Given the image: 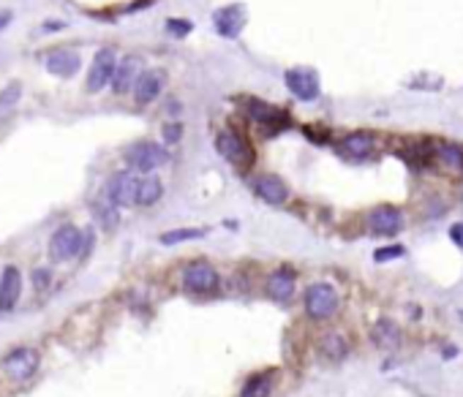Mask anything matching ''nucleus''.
Wrapping results in <instances>:
<instances>
[{"label":"nucleus","instance_id":"obj_1","mask_svg":"<svg viewBox=\"0 0 463 397\" xmlns=\"http://www.w3.org/2000/svg\"><path fill=\"white\" fill-rule=\"evenodd\" d=\"M125 161L134 172H156L159 166H164L169 161V153L164 144H156V142H137L125 150Z\"/></svg>","mask_w":463,"mask_h":397},{"label":"nucleus","instance_id":"obj_2","mask_svg":"<svg viewBox=\"0 0 463 397\" xmlns=\"http://www.w3.org/2000/svg\"><path fill=\"white\" fill-rule=\"evenodd\" d=\"M338 305H341L338 292L330 283H314V286H308V292H305V313L311 318L324 321V318L336 316Z\"/></svg>","mask_w":463,"mask_h":397},{"label":"nucleus","instance_id":"obj_3","mask_svg":"<svg viewBox=\"0 0 463 397\" xmlns=\"http://www.w3.org/2000/svg\"><path fill=\"white\" fill-rule=\"evenodd\" d=\"M215 150H218V156L227 158L237 169H248L253 163V150L248 147V142L234 131H218L215 134Z\"/></svg>","mask_w":463,"mask_h":397},{"label":"nucleus","instance_id":"obj_4","mask_svg":"<svg viewBox=\"0 0 463 397\" xmlns=\"http://www.w3.org/2000/svg\"><path fill=\"white\" fill-rule=\"evenodd\" d=\"M82 242H85V237H82V231L76 226H60L52 234V240H50V256H52V261L74 259V256H79Z\"/></svg>","mask_w":463,"mask_h":397},{"label":"nucleus","instance_id":"obj_5","mask_svg":"<svg viewBox=\"0 0 463 397\" xmlns=\"http://www.w3.org/2000/svg\"><path fill=\"white\" fill-rule=\"evenodd\" d=\"M139 180L142 177L131 172L115 174L107 185V196L118 207H134V205H139Z\"/></svg>","mask_w":463,"mask_h":397},{"label":"nucleus","instance_id":"obj_6","mask_svg":"<svg viewBox=\"0 0 463 397\" xmlns=\"http://www.w3.org/2000/svg\"><path fill=\"white\" fill-rule=\"evenodd\" d=\"M115 71H118V54H115V50H101L93 57V66L88 71V93H101L107 85H112Z\"/></svg>","mask_w":463,"mask_h":397},{"label":"nucleus","instance_id":"obj_7","mask_svg":"<svg viewBox=\"0 0 463 397\" xmlns=\"http://www.w3.org/2000/svg\"><path fill=\"white\" fill-rule=\"evenodd\" d=\"M183 286L194 294H207L218 289V272L207 261H194L183 270Z\"/></svg>","mask_w":463,"mask_h":397},{"label":"nucleus","instance_id":"obj_8","mask_svg":"<svg viewBox=\"0 0 463 397\" xmlns=\"http://www.w3.org/2000/svg\"><path fill=\"white\" fill-rule=\"evenodd\" d=\"M38 370V354L33 348H17L3 359V373L8 381H28Z\"/></svg>","mask_w":463,"mask_h":397},{"label":"nucleus","instance_id":"obj_9","mask_svg":"<svg viewBox=\"0 0 463 397\" xmlns=\"http://www.w3.org/2000/svg\"><path fill=\"white\" fill-rule=\"evenodd\" d=\"M284 82L289 93L300 101H316L319 98V76L311 69H292L284 74Z\"/></svg>","mask_w":463,"mask_h":397},{"label":"nucleus","instance_id":"obj_10","mask_svg":"<svg viewBox=\"0 0 463 397\" xmlns=\"http://www.w3.org/2000/svg\"><path fill=\"white\" fill-rule=\"evenodd\" d=\"M213 25L215 33L224 35V38H237L246 28V8L240 3H232V6H224L213 14Z\"/></svg>","mask_w":463,"mask_h":397},{"label":"nucleus","instance_id":"obj_11","mask_svg":"<svg viewBox=\"0 0 463 397\" xmlns=\"http://www.w3.org/2000/svg\"><path fill=\"white\" fill-rule=\"evenodd\" d=\"M368 229L374 231L376 237H392L404 229V215L401 209L390 207V205H382L368 212Z\"/></svg>","mask_w":463,"mask_h":397},{"label":"nucleus","instance_id":"obj_12","mask_svg":"<svg viewBox=\"0 0 463 397\" xmlns=\"http://www.w3.org/2000/svg\"><path fill=\"white\" fill-rule=\"evenodd\" d=\"M166 85V74L161 69H144L134 85V98L137 104H153L161 96V90Z\"/></svg>","mask_w":463,"mask_h":397},{"label":"nucleus","instance_id":"obj_13","mask_svg":"<svg viewBox=\"0 0 463 397\" xmlns=\"http://www.w3.org/2000/svg\"><path fill=\"white\" fill-rule=\"evenodd\" d=\"M142 71H144V63L137 57V54L123 57V60L118 63L115 76H112V90H115L118 96H123V93H128V90H134V85H137V79H139Z\"/></svg>","mask_w":463,"mask_h":397},{"label":"nucleus","instance_id":"obj_14","mask_svg":"<svg viewBox=\"0 0 463 397\" xmlns=\"http://www.w3.org/2000/svg\"><path fill=\"white\" fill-rule=\"evenodd\" d=\"M433 161H436V166L442 172L458 177V174H463V144H458V142H439L433 147Z\"/></svg>","mask_w":463,"mask_h":397},{"label":"nucleus","instance_id":"obj_15","mask_svg":"<svg viewBox=\"0 0 463 397\" xmlns=\"http://www.w3.org/2000/svg\"><path fill=\"white\" fill-rule=\"evenodd\" d=\"M44 66H47V71L55 74V76L69 79V76H74L76 71L82 69V57H79L76 50H55V52L47 54Z\"/></svg>","mask_w":463,"mask_h":397},{"label":"nucleus","instance_id":"obj_16","mask_svg":"<svg viewBox=\"0 0 463 397\" xmlns=\"http://www.w3.org/2000/svg\"><path fill=\"white\" fill-rule=\"evenodd\" d=\"M253 190L268 205H284L286 199H289V188H286V183L278 174H262V177H256Z\"/></svg>","mask_w":463,"mask_h":397},{"label":"nucleus","instance_id":"obj_17","mask_svg":"<svg viewBox=\"0 0 463 397\" xmlns=\"http://www.w3.org/2000/svg\"><path fill=\"white\" fill-rule=\"evenodd\" d=\"M376 150V139L368 131H355L338 142V153L343 158H368Z\"/></svg>","mask_w":463,"mask_h":397},{"label":"nucleus","instance_id":"obj_18","mask_svg":"<svg viewBox=\"0 0 463 397\" xmlns=\"http://www.w3.org/2000/svg\"><path fill=\"white\" fill-rule=\"evenodd\" d=\"M22 294V275L17 267H6L0 277V311H11Z\"/></svg>","mask_w":463,"mask_h":397},{"label":"nucleus","instance_id":"obj_19","mask_svg":"<svg viewBox=\"0 0 463 397\" xmlns=\"http://www.w3.org/2000/svg\"><path fill=\"white\" fill-rule=\"evenodd\" d=\"M292 294H295V275H292V272L278 270V272H273V275L268 277V297L270 299H275V302H286V299H292Z\"/></svg>","mask_w":463,"mask_h":397},{"label":"nucleus","instance_id":"obj_20","mask_svg":"<svg viewBox=\"0 0 463 397\" xmlns=\"http://www.w3.org/2000/svg\"><path fill=\"white\" fill-rule=\"evenodd\" d=\"M371 335H374V343L379 348H387V351L398 348V343H401V332H398V327L392 324L390 318H379Z\"/></svg>","mask_w":463,"mask_h":397},{"label":"nucleus","instance_id":"obj_21","mask_svg":"<svg viewBox=\"0 0 463 397\" xmlns=\"http://www.w3.org/2000/svg\"><path fill=\"white\" fill-rule=\"evenodd\" d=\"M161 196H164V185H161L159 177H153V174H147L139 180V205L142 207H150V205H156Z\"/></svg>","mask_w":463,"mask_h":397},{"label":"nucleus","instance_id":"obj_22","mask_svg":"<svg viewBox=\"0 0 463 397\" xmlns=\"http://www.w3.org/2000/svg\"><path fill=\"white\" fill-rule=\"evenodd\" d=\"M19 98H22V85L19 82H11V85L3 87V93H0V120H6V117L14 115Z\"/></svg>","mask_w":463,"mask_h":397},{"label":"nucleus","instance_id":"obj_23","mask_svg":"<svg viewBox=\"0 0 463 397\" xmlns=\"http://www.w3.org/2000/svg\"><path fill=\"white\" fill-rule=\"evenodd\" d=\"M93 215L98 218V224L104 226V229H115L118 226V205L104 196V199H98L96 205H93Z\"/></svg>","mask_w":463,"mask_h":397},{"label":"nucleus","instance_id":"obj_24","mask_svg":"<svg viewBox=\"0 0 463 397\" xmlns=\"http://www.w3.org/2000/svg\"><path fill=\"white\" fill-rule=\"evenodd\" d=\"M321 354L324 357H330V359H341V357H346V351H349V343L341 338L338 332H330V335H324L321 338Z\"/></svg>","mask_w":463,"mask_h":397},{"label":"nucleus","instance_id":"obj_25","mask_svg":"<svg viewBox=\"0 0 463 397\" xmlns=\"http://www.w3.org/2000/svg\"><path fill=\"white\" fill-rule=\"evenodd\" d=\"M270 389H273V376L259 373V376H251V379L246 381V386H243L240 397H268Z\"/></svg>","mask_w":463,"mask_h":397},{"label":"nucleus","instance_id":"obj_26","mask_svg":"<svg viewBox=\"0 0 463 397\" xmlns=\"http://www.w3.org/2000/svg\"><path fill=\"white\" fill-rule=\"evenodd\" d=\"M199 237H205V229H175V231L161 234V245H178V242L199 240Z\"/></svg>","mask_w":463,"mask_h":397},{"label":"nucleus","instance_id":"obj_27","mask_svg":"<svg viewBox=\"0 0 463 397\" xmlns=\"http://www.w3.org/2000/svg\"><path fill=\"white\" fill-rule=\"evenodd\" d=\"M191 30H194V22H188V19H166V33L175 38H185Z\"/></svg>","mask_w":463,"mask_h":397},{"label":"nucleus","instance_id":"obj_28","mask_svg":"<svg viewBox=\"0 0 463 397\" xmlns=\"http://www.w3.org/2000/svg\"><path fill=\"white\" fill-rule=\"evenodd\" d=\"M404 256V248L401 245H390V248H379L374 253V261H390V259H401Z\"/></svg>","mask_w":463,"mask_h":397},{"label":"nucleus","instance_id":"obj_29","mask_svg":"<svg viewBox=\"0 0 463 397\" xmlns=\"http://www.w3.org/2000/svg\"><path fill=\"white\" fill-rule=\"evenodd\" d=\"M180 137H183V125H180V122H166V125H164V139H166L169 144L180 142Z\"/></svg>","mask_w":463,"mask_h":397},{"label":"nucleus","instance_id":"obj_30","mask_svg":"<svg viewBox=\"0 0 463 397\" xmlns=\"http://www.w3.org/2000/svg\"><path fill=\"white\" fill-rule=\"evenodd\" d=\"M450 237H452V242H455V245H461V248H463V224L452 226V229H450Z\"/></svg>","mask_w":463,"mask_h":397},{"label":"nucleus","instance_id":"obj_31","mask_svg":"<svg viewBox=\"0 0 463 397\" xmlns=\"http://www.w3.org/2000/svg\"><path fill=\"white\" fill-rule=\"evenodd\" d=\"M66 28V22H55V19H50V22H44V33H55V30H63Z\"/></svg>","mask_w":463,"mask_h":397},{"label":"nucleus","instance_id":"obj_32","mask_svg":"<svg viewBox=\"0 0 463 397\" xmlns=\"http://www.w3.org/2000/svg\"><path fill=\"white\" fill-rule=\"evenodd\" d=\"M11 17H14L11 11H6V8H0V30H3V28H8V22H11Z\"/></svg>","mask_w":463,"mask_h":397}]
</instances>
